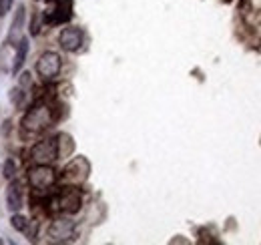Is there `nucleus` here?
<instances>
[{
    "mask_svg": "<svg viewBox=\"0 0 261 245\" xmlns=\"http://www.w3.org/2000/svg\"><path fill=\"white\" fill-rule=\"evenodd\" d=\"M50 121H53L50 109L46 105H36L22 117V129L31 133H38V131H44L50 125Z\"/></svg>",
    "mask_w": 261,
    "mask_h": 245,
    "instance_id": "1",
    "label": "nucleus"
},
{
    "mask_svg": "<svg viewBox=\"0 0 261 245\" xmlns=\"http://www.w3.org/2000/svg\"><path fill=\"white\" fill-rule=\"evenodd\" d=\"M59 70H61V57L57 53L46 51V53H42L38 57V61H36V72L42 79H46V81L48 79H55L59 75Z\"/></svg>",
    "mask_w": 261,
    "mask_h": 245,
    "instance_id": "2",
    "label": "nucleus"
},
{
    "mask_svg": "<svg viewBox=\"0 0 261 245\" xmlns=\"http://www.w3.org/2000/svg\"><path fill=\"white\" fill-rule=\"evenodd\" d=\"M31 155H33V159L38 165H48L55 159H59V145H57L55 139H44V141L34 145Z\"/></svg>",
    "mask_w": 261,
    "mask_h": 245,
    "instance_id": "3",
    "label": "nucleus"
},
{
    "mask_svg": "<svg viewBox=\"0 0 261 245\" xmlns=\"http://www.w3.org/2000/svg\"><path fill=\"white\" fill-rule=\"evenodd\" d=\"M74 235H76V227H74V223L68 221V219H57V221L50 225V229H48V237H50L53 241H57V243L72 241Z\"/></svg>",
    "mask_w": 261,
    "mask_h": 245,
    "instance_id": "4",
    "label": "nucleus"
},
{
    "mask_svg": "<svg viewBox=\"0 0 261 245\" xmlns=\"http://www.w3.org/2000/svg\"><path fill=\"white\" fill-rule=\"evenodd\" d=\"M91 173V165L85 157H76L72 159L65 167V179L70 183H83Z\"/></svg>",
    "mask_w": 261,
    "mask_h": 245,
    "instance_id": "5",
    "label": "nucleus"
},
{
    "mask_svg": "<svg viewBox=\"0 0 261 245\" xmlns=\"http://www.w3.org/2000/svg\"><path fill=\"white\" fill-rule=\"evenodd\" d=\"M55 181H57V175L46 165H38V167L31 169V173H29V183L33 185L34 189H48L55 185Z\"/></svg>",
    "mask_w": 261,
    "mask_h": 245,
    "instance_id": "6",
    "label": "nucleus"
},
{
    "mask_svg": "<svg viewBox=\"0 0 261 245\" xmlns=\"http://www.w3.org/2000/svg\"><path fill=\"white\" fill-rule=\"evenodd\" d=\"M83 40H85V34H83V31H81L79 27H68V29H65V31L61 32V36H59L61 46H63L65 51H68V53L79 51L81 44H83Z\"/></svg>",
    "mask_w": 261,
    "mask_h": 245,
    "instance_id": "7",
    "label": "nucleus"
},
{
    "mask_svg": "<svg viewBox=\"0 0 261 245\" xmlns=\"http://www.w3.org/2000/svg\"><path fill=\"white\" fill-rule=\"evenodd\" d=\"M81 203H83V199H81V193L76 189H66V191H63L61 197H59V201H57L59 209L63 213H68V215L76 213L81 209Z\"/></svg>",
    "mask_w": 261,
    "mask_h": 245,
    "instance_id": "8",
    "label": "nucleus"
},
{
    "mask_svg": "<svg viewBox=\"0 0 261 245\" xmlns=\"http://www.w3.org/2000/svg\"><path fill=\"white\" fill-rule=\"evenodd\" d=\"M50 12H53V16H50L53 22H65V20L70 18L72 0H55V8Z\"/></svg>",
    "mask_w": 261,
    "mask_h": 245,
    "instance_id": "9",
    "label": "nucleus"
},
{
    "mask_svg": "<svg viewBox=\"0 0 261 245\" xmlns=\"http://www.w3.org/2000/svg\"><path fill=\"white\" fill-rule=\"evenodd\" d=\"M6 207L12 213H16L22 207V191H20V185L18 183H12L8 187V191H6Z\"/></svg>",
    "mask_w": 261,
    "mask_h": 245,
    "instance_id": "10",
    "label": "nucleus"
},
{
    "mask_svg": "<svg viewBox=\"0 0 261 245\" xmlns=\"http://www.w3.org/2000/svg\"><path fill=\"white\" fill-rule=\"evenodd\" d=\"M24 4L22 6H18V10H16V16H14V20H12V29H10V34H8V38H6V44H12V42H16V40H20V31H22V24H24Z\"/></svg>",
    "mask_w": 261,
    "mask_h": 245,
    "instance_id": "11",
    "label": "nucleus"
},
{
    "mask_svg": "<svg viewBox=\"0 0 261 245\" xmlns=\"http://www.w3.org/2000/svg\"><path fill=\"white\" fill-rule=\"evenodd\" d=\"M27 55H29V40L22 36L20 40H18V44H16V55H14V72H18L20 70V66L24 64V59H27Z\"/></svg>",
    "mask_w": 261,
    "mask_h": 245,
    "instance_id": "12",
    "label": "nucleus"
},
{
    "mask_svg": "<svg viewBox=\"0 0 261 245\" xmlns=\"http://www.w3.org/2000/svg\"><path fill=\"white\" fill-rule=\"evenodd\" d=\"M16 175V167H14V161L12 159H8L6 163H4V177L6 179H12Z\"/></svg>",
    "mask_w": 261,
    "mask_h": 245,
    "instance_id": "13",
    "label": "nucleus"
},
{
    "mask_svg": "<svg viewBox=\"0 0 261 245\" xmlns=\"http://www.w3.org/2000/svg\"><path fill=\"white\" fill-rule=\"evenodd\" d=\"M10 223H12V227H14L16 231H24V229H27V219L20 217V215H14Z\"/></svg>",
    "mask_w": 261,
    "mask_h": 245,
    "instance_id": "14",
    "label": "nucleus"
},
{
    "mask_svg": "<svg viewBox=\"0 0 261 245\" xmlns=\"http://www.w3.org/2000/svg\"><path fill=\"white\" fill-rule=\"evenodd\" d=\"M29 77H31V75H29V72H24V75L20 77V83H22V85H29V83H31V79H29Z\"/></svg>",
    "mask_w": 261,
    "mask_h": 245,
    "instance_id": "15",
    "label": "nucleus"
},
{
    "mask_svg": "<svg viewBox=\"0 0 261 245\" xmlns=\"http://www.w3.org/2000/svg\"><path fill=\"white\" fill-rule=\"evenodd\" d=\"M8 4H12V0H8Z\"/></svg>",
    "mask_w": 261,
    "mask_h": 245,
    "instance_id": "16",
    "label": "nucleus"
}]
</instances>
